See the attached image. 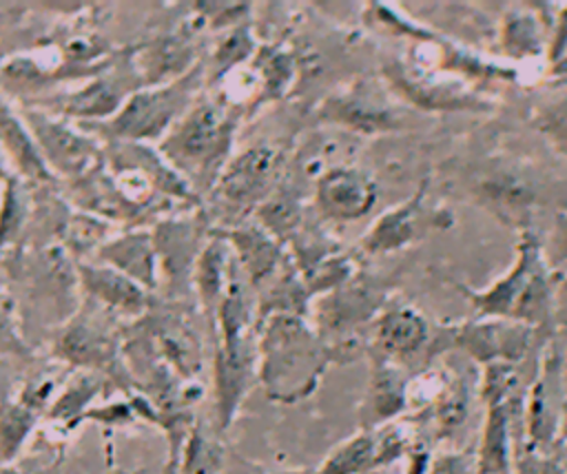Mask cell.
I'll return each instance as SVG.
<instances>
[{
	"mask_svg": "<svg viewBox=\"0 0 567 474\" xmlns=\"http://www.w3.org/2000/svg\"><path fill=\"white\" fill-rule=\"evenodd\" d=\"M328 361V346L299 315L257 321V383L270 401L290 405L310 396Z\"/></svg>",
	"mask_w": 567,
	"mask_h": 474,
	"instance_id": "cell-1",
	"label": "cell"
},
{
	"mask_svg": "<svg viewBox=\"0 0 567 474\" xmlns=\"http://www.w3.org/2000/svg\"><path fill=\"white\" fill-rule=\"evenodd\" d=\"M237 272L239 264L235 259L226 292L215 310L219 328L213 361L217 430L233 423L241 401L257 383V323L250 319V306Z\"/></svg>",
	"mask_w": 567,
	"mask_h": 474,
	"instance_id": "cell-2",
	"label": "cell"
},
{
	"mask_svg": "<svg viewBox=\"0 0 567 474\" xmlns=\"http://www.w3.org/2000/svg\"><path fill=\"white\" fill-rule=\"evenodd\" d=\"M233 133L235 117L228 106L219 102H197L168 131L159 153L188 186H208L217 182L226 166Z\"/></svg>",
	"mask_w": 567,
	"mask_h": 474,
	"instance_id": "cell-3",
	"label": "cell"
},
{
	"mask_svg": "<svg viewBox=\"0 0 567 474\" xmlns=\"http://www.w3.org/2000/svg\"><path fill=\"white\" fill-rule=\"evenodd\" d=\"M197 84V71H190L171 84H157L153 89L137 91L126 97L115 117L106 122V128L117 142L142 144L168 135V131L188 111Z\"/></svg>",
	"mask_w": 567,
	"mask_h": 474,
	"instance_id": "cell-4",
	"label": "cell"
},
{
	"mask_svg": "<svg viewBox=\"0 0 567 474\" xmlns=\"http://www.w3.org/2000/svg\"><path fill=\"white\" fill-rule=\"evenodd\" d=\"M281 171V155L270 146H252L233 157L215 182L219 199L230 208H252L264 204Z\"/></svg>",
	"mask_w": 567,
	"mask_h": 474,
	"instance_id": "cell-5",
	"label": "cell"
},
{
	"mask_svg": "<svg viewBox=\"0 0 567 474\" xmlns=\"http://www.w3.org/2000/svg\"><path fill=\"white\" fill-rule=\"evenodd\" d=\"M567 410L565 383H563V359L558 352H547L543 365L536 374L534 385L529 388L527 399V439L529 450L543 452L547 445L554 443L563 414Z\"/></svg>",
	"mask_w": 567,
	"mask_h": 474,
	"instance_id": "cell-6",
	"label": "cell"
},
{
	"mask_svg": "<svg viewBox=\"0 0 567 474\" xmlns=\"http://www.w3.org/2000/svg\"><path fill=\"white\" fill-rule=\"evenodd\" d=\"M516 253H518L516 266L503 279L492 284L487 290H481V292L467 290L465 292L472 299V303L481 317L514 321V315H516L525 292L534 284L536 275L543 270L540 248L532 233L520 235Z\"/></svg>",
	"mask_w": 567,
	"mask_h": 474,
	"instance_id": "cell-7",
	"label": "cell"
},
{
	"mask_svg": "<svg viewBox=\"0 0 567 474\" xmlns=\"http://www.w3.org/2000/svg\"><path fill=\"white\" fill-rule=\"evenodd\" d=\"M24 124L51 171L82 175L95 162V144L86 135H80L47 113L27 111Z\"/></svg>",
	"mask_w": 567,
	"mask_h": 474,
	"instance_id": "cell-8",
	"label": "cell"
},
{
	"mask_svg": "<svg viewBox=\"0 0 567 474\" xmlns=\"http://www.w3.org/2000/svg\"><path fill=\"white\" fill-rule=\"evenodd\" d=\"M315 199L326 217L352 221L368 215L377 199V186L359 168L332 166L321 173Z\"/></svg>",
	"mask_w": 567,
	"mask_h": 474,
	"instance_id": "cell-9",
	"label": "cell"
},
{
	"mask_svg": "<svg viewBox=\"0 0 567 474\" xmlns=\"http://www.w3.org/2000/svg\"><path fill=\"white\" fill-rule=\"evenodd\" d=\"M529 339L532 328L509 319L465 323L456 334V343L485 365L520 361L529 348Z\"/></svg>",
	"mask_w": 567,
	"mask_h": 474,
	"instance_id": "cell-10",
	"label": "cell"
},
{
	"mask_svg": "<svg viewBox=\"0 0 567 474\" xmlns=\"http://www.w3.org/2000/svg\"><path fill=\"white\" fill-rule=\"evenodd\" d=\"M55 357L86 370H102L115 374L117 365V343L93 319H80L66 326V330L55 341Z\"/></svg>",
	"mask_w": 567,
	"mask_h": 474,
	"instance_id": "cell-11",
	"label": "cell"
},
{
	"mask_svg": "<svg viewBox=\"0 0 567 474\" xmlns=\"http://www.w3.org/2000/svg\"><path fill=\"white\" fill-rule=\"evenodd\" d=\"M408 410V379L401 370L381 357H372L370 385L361 405V430H377L392 423Z\"/></svg>",
	"mask_w": 567,
	"mask_h": 474,
	"instance_id": "cell-12",
	"label": "cell"
},
{
	"mask_svg": "<svg viewBox=\"0 0 567 474\" xmlns=\"http://www.w3.org/2000/svg\"><path fill=\"white\" fill-rule=\"evenodd\" d=\"M97 255L106 266L126 275L142 288H153L157 281V250L155 239L148 230H135L113 237L97 246Z\"/></svg>",
	"mask_w": 567,
	"mask_h": 474,
	"instance_id": "cell-13",
	"label": "cell"
},
{
	"mask_svg": "<svg viewBox=\"0 0 567 474\" xmlns=\"http://www.w3.org/2000/svg\"><path fill=\"white\" fill-rule=\"evenodd\" d=\"M217 235L235 248L239 270L252 281V286H264L281 268L279 241H275L266 228L246 226L226 233L219 230Z\"/></svg>",
	"mask_w": 567,
	"mask_h": 474,
	"instance_id": "cell-14",
	"label": "cell"
},
{
	"mask_svg": "<svg viewBox=\"0 0 567 474\" xmlns=\"http://www.w3.org/2000/svg\"><path fill=\"white\" fill-rule=\"evenodd\" d=\"M80 284L82 288L102 306L109 310H120V312H142L148 303L146 292L140 284L128 279L126 275L117 272L115 268L106 264H80Z\"/></svg>",
	"mask_w": 567,
	"mask_h": 474,
	"instance_id": "cell-15",
	"label": "cell"
},
{
	"mask_svg": "<svg viewBox=\"0 0 567 474\" xmlns=\"http://www.w3.org/2000/svg\"><path fill=\"white\" fill-rule=\"evenodd\" d=\"M321 117L341 126H348L359 133H377L394 126V115L385 106H381L374 95L361 91H348L341 95H332L321 106Z\"/></svg>",
	"mask_w": 567,
	"mask_h": 474,
	"instance_id": "cell-16",
	"label": "cell"
},
{
	"mask_svg": "<svg viewBox=\"0 0 567 474\" xmlns=\"http://www.w3.org/2000/svg\"><path fill=\"white\" fill-rule=\"evenodd\" d=\"M512 403L487 405L483 436L476 454L478 474H514L512 452Z\"/></svg>",
	"mask_w": 567,
	"mask_h": 474,
	"instance_id": "cell-17",
	"label": "cell"
},
{
	"mask_svg": "<svg viewBox=\"0 0 567 474\" xmlns=\"http://www.w3.org/2000/svg\"><path fill=\"white\" fill-rule=\"evenodd\" d=\"M427 339L425 319L412 308H392L388 310L377 326L374 337V357L396 359L414 354Z\"/></svg>",
	"mask_w": 567,
	"mask_h": 474,
	"instance_id": "cell-18",
	"label": "cell"
},
{
	"mask_svg": "<svg viewBox=\"0 0 567 474\" xmlns=\"http://www.w3.org/2000/svg\"><path fill=\"white\" fill-rule=\"evenodd\" d=\"M423 206V188L401 206L388 210L363 237L361 246L368 253H388L410 244L419 230V215Z\"/></svg>",
	"mask_w": 567,
	"mask_h": 474,
	"instance_id": "cell-19",
	"label": "cell"
},
{
	"mask_svg": "<svg viewBox=\"0 0 567 474\" xmlns=\"http://www.w3.org/2000/svg\"><path fill=\"white\" fill-rule=\"evenodd\" d=\"M0 148L9 153L11 162L31 179H51V168L47 166L35 140L29 135L24 120H18L0 102Z\"/></svg>",
	"mask_w": 567,
	"mask_h": 474,
	"instance_id": "cell-20",
	"label": "cell"
},
{
	"mask_svg": "<svg viewBox=\"0 0 567 474\" xmlns=\"http://www.w3.org/2000/svg\"><path fill=\"white\" fill-rule=\"evenodd\" d=\"M224 447L217 432L202 419H195L179 450L175 470L179 474H221Z\"/></svg>",
	"mask_w": 567,
	"mask_h": 474,
	"instance_id": "cell-21",
	"label": "cell"
},
{
	"mask_svg": "<svg viewBox=\"0 0 567 474\" xmlns=\"http://www.w3.org/2000/svg\"><path fill=\"white\" fill-rule=\"evenodd\" d=\"M124 89L120 80L113 78H95L64 102L58 104L60 113L71 117H106L113 111H120L124 104Z\"/></svg>",
	"mask_w": 567,
	"mask_h": 474,
	"instance_id": "cell-22",
	"label": "cell"
},
{
	"mask_svg": "<svg viewBox=\"0 0 567 474\" xmlns=\"http://www.w3.org/2000/svg\"><path fill=\"white\" fill-rule=\"evenodd\" d=\"M377 461L374 430H361L339 443L317 467L315 474H372Z\"/></svg>",
	"mask_w": 567,
	"mask_h": 474,
	"instance_id": "cell-23",
	"label": "cell"
},
{
	"mask_svg": "<svg viewBox=\"0 0 567 474\" xmlns=\"http://www.w3.org/2000/svg\"><path fill=\"white\" fill-rule=\"evenodd\" d=\"M470 410V392L467 385L461 383V379L452 377L445 392L441 399L434 403V414H436V425L441 434H452L458 430L467 416Z\"/></svg>",
	"mask_w": 567,
	"mask_h": 474,
	"instance_id": "cell-24",
	"label": "cell"
},
{
	"mask_svg": "<svg viewBox=\"0 0 567 474\" xmlns=\"http://www.w3.org/2000/svg\"><path fill=\"white\" fill-rule=\"evenodd\" d=\"M489 202H496L503 210H523L534 199V188L516 175H494L483 184Z\"/></svg>",
	"mask_w": 567,
	"mask_h": 474,
	"instance_id": "cell-25",
	"label": "cell"
},
{
	"mask_svg": "<svg viewBox=\"0 0 567 474\" xmlns=\"http://www.w3.org/2000/svg\"><path fill=\"white\" fill-rule=\"evenodd\" d=\"M0 352H4V354H27L24 341L20 339V334L16 330L11 299L2 288H0Z\"/></svg>",
	"mask_w": 567,
	"mask_h": 474,
	"instance_id": "cell-26",
	"label": "cell"
},
{
	"mask_svg": "<svg viewBox=\"0 0 567 474\" xmlns=\"http://www.w3.org/2000/svg\"><path fill=\"white\" fill-rule=\"evenodd\" d=\"M514 474H567V470L556 458L543 452L527 450L514 461Z\"/></svg>",
	"mask_w": 567,
	"mask_h": 474,
	"instance_id": "cell-27",
	"label": "cell"
},
{
	"mask_svg": "<svg viewBox=\"0 0 567 474\" xmlns=\"http://www.w3.org/2000/svg\"><path fill=\"white\" fill-rule=\"evenodd\" d=\"M472 461L465 454H445L432 461L430 474H470Z\"/></svg>",
	"mask_w": 567,
	"mask_h": 474,
	"instance_id": "cell-28",
	"label": "cell"
},
{
	"mask_svg": "<svg viewBox=\"0 0 567 474\" xmlns=\"http://www.w3.org/2000/svg\"><path fill=\"white\" fill-rule=\"evenodd\" d=\"M545 128L567 151V104L556 106L547 113V126Z\"/></svg>",
	"mask_w": 567,
	"mask_h": 474,
	"instance_id": "cell-29",
	"label": "cell"
},
{
	"mask_svg": "<svg viewBox=\"0 0 567 474\" xmlns=\"http://www.w3.org/2000/svg\"><path fill=\"white\" fill-rule=\"evenodd\" d=\"M554 255L556 259H567V215L558 217L554 230Z\"/></svg>",
	"mask_w": 567,
	"mask_h": 474,
	"instance_id": "cell-30",
	"label": "cell"
},
{
	"mask_svg": "<svg viewBox=\"0 0 567 474\" xmlns=\"http://www.w3.org/2000/svg\"><path fill=\"white\" fill-rule=\"evenodd\" d=\"M0 474H29V472H24L18 465H4V467H0Z\"/></svg>",
	"mask_w": 567,
	"mask_h": 474,
	"instance_id": "cell-31",
	"label": "cell"
},
{
	"mask_svg": "<svg viewBox=\"0 0 567 474\" xmlns=\"http://www.w3.org/2000/svg\"><path fill=\"white\" fill-rule=\"evenodd\" d=\"M277 474H303V472H277Z\"/></svg>",
	"mask_w": 567,
	"mask_h": 474,
	"instance_id": "cell-32",
	"label": "cell"
}]
</instances>
